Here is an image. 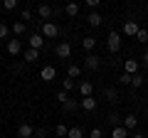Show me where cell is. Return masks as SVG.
Returning a JSON list of instances; mask_svg holds the SVG:
<instances>
[{"instance_id":"6da1fadb","label":"cell","mask_w":148,"mask_h":138,"mask_svg":"<svg viewBox=\"0 0 148 138\" xmlns=\"http://www.w3.org/2000/svg\"><path fill=\"white\" fill-rule=\"evenodd\" d=\"M106 47H109V52L116 54L119 49H121V35H119V32H109V37H106Z\"/></svg>"},{"instance_id":"7a4b0ae2","label":"cell","mask_w":148,"mask_h":138,"mask_svg":"<svg viewBox=\"0 0 148 138\" xmlns=\"http://www.w3.org/2000/svg\"><path fill=\"white\" fill-rule=\"evenodd\" d=\"M59 35H62V30H59L57 25H54V22H42V37H59Z\"/></svg>"},{"instance_id":"3957f363","label":"cell","mask_w":148,"mask_h":138,"mask_svg":"<svg viewBox=\"0 0 148 138\" xmlns=\"http://www.w3.org/2000/svg\"><path fill=\"white\" fill-rule=\"evenodd\" d=\"M84 67L89 69V72L101 69V57H99V54H86V57H84Z\"/></svg>"},{"instance_id":"277c9868","label":"cell","mask_w":148,"mask_h":138,"mask_svg":"<svg viewBox=\"0 0 148 138\" xmlns=\"http://www.w3.org/2000/svg\"><path fill=\"white\" fill-rule=\"evenodd\" d=\"M27 42H30V49H37V52H40V49L45 47V37H42V32H35V35H30V37H27Z\"/></svg>"},{"instance_id":"5b68a950","label":"cell","mask_w":148,"mask_h":138,"mask_svg":"<svg viewBox=\"0 0 148 138\" xmlns=\"http://www.w3.org/2000/svg\"><path fill=\"white\" fill-rule=\"evenodd\" d=\"M54 52H57L59 59H69V57H72V44H69V42H59L57 47H54Z\"/></svg>"},{"instance_id":"8992f818","label":"cell","mask_w":148,"mask_h":138,"mask_svg":"<svg viewBox=\"0 0 148 138\" xmlns=\"http://www.w3.org/2000/svg\"><path fill=\"white\" fill-rule=\"evenodd\" d=\"M138 30H141V27H138L136 20H126V22H123V35H126V37H136Z\"/></svg>"},{"instance_id":"52a82bcc","label":"cell","mask_w":148,"mask_h":138,"mask_svg":"<svg viewBox=\"0 0 148 138\" xmlns=\"http://www.w3.org/2000/svg\"><path fill=\"white\" fill-rule=\"evenodd\" d=\"M54 77H57V69H54L52 64H45L42 72H40V79H45V81L49 84V81H54Z\"/></svg>"},{"instance_id":"ba28073f","label":"cell","mask_w":148,"mask_h":138,"mask_svg":"<svg viewBox=\"0 0 148 138\" xmlns=\"http://www.w3.org/2000/svg\"><path fill=\"white\" fill-rule=\"evenodd\" d=\"M77 89H79V96H82V99L94 96V84H91V81H79V86H77Z\"/></svg>"},{"instance_id":"9c48e42d","label":"cell","mask_w":148,"mask_h":138,"mask_svg":"<svg viewBox=\"0 0 148 138\" xmlns=\"http://www.w3.org/2000/svg\"><path fill=\"white\" fill-rule=\"evenodd\" d=\"M138 69H141V62H138V59H126V62H123V72H126V74H138Z\"/></svg>"},{"instance_id":"30bf717a","label":"cell","mask_w":148,"mask_h":138,"mask_svg":"<svg viewBox=\"0 0 148 138\" xmlns=\"http://www.w3.org/2000/svg\"><path fill=\"white\" fill-rule=\"evenodd\" d=\"M79 109H82V111H86V113L96 111V99H94V96H89V99H82V101H79Z\"/></svg>"},{"instance_id":"8fae6325","label":"cell","mask_w":148,"mask_h":138,"mask_svg":"<svg viewBox=\"0 0 148 138\" xmlns=\"http://www.w3.org/2000/svg\"><path fill=\"white\" fill-rule=\"evenodd\" d=\"M20 52H22V42H20V40H8V54L17 57Z\"/></svg>"},{"instance_id":"7c38bea8","label":"cell","mask_w":148,"mask_h":138,"mask_svg":"<svg viewBox=\"0 0 148 138\" xmlns=\"http://www.w3.org/2000/svg\"><path fill=\"white\" fill-rule=\"evenodd\" d=\"M35 136V128L30 126V123H20V128H17V138H32Z\"/></svg>"},{"instance_id":"4fadbf2b","label":"cell","mask_w":148,"mask_h":138,"mask_svg":"<svg viewBox=\"0 0 148 138\" xmlns=\"http://www.w3.org/2000/svg\"><path fill=\"white\" fill-rule=\"evenodd\" d=\"M106 123H109V126H111V131H114V128H119V126H123V118L119 116V113H114V111H111L109 116H106Z\"/></svg>"},{"instance_id":"5bb4252c","label":"cell","mask_w":148,"mask_h":138,"mask_svg":"<svg viewBox=\"0 0 148 138\" xmlns=\"http://www.w3.org/2000/svg\"><path fill=\"white\" fill-rule=\"evenodd\" d=\"M101 20H104V15H101L99 10H91V12H89V17H86V22H89L91 27H99V25H101Z\"/></svg>"},{"instance_id":"9a60e30c","label":"cell","mask_w":148,"mask_h":138,"mask_svg":"<svg viewBox=\"0 0 148 138\" xmlns=\"http://www.w3.org/2000/svg\"><path fill=\"white\" fill-rule=\"evenodd\" d=\"M136 126H138V118L133 116V113H128V116L123 118V128H126V131L131 133V131H136Z\"/></svg>"},{"instance_id":"2e32d148","label":"cell","mask_w":148,"mask_h":138,"mask_svg":"<svg viewBox=\"0 0 148 138\" xmlns=\"http://www.w3.org/2000/svg\"><path fill=\"white\" fill-rule=\"evenodd\" d=\"M52 12H54V10H52V8H49V5H45V3H42V5H40V8H37V15L42 17L45 22H47L49 17H52Z\"/></svg>"},{"instance_id":"e0dca14e","label":"cell","mask_w":148,"mask_h":138,"mask_svg":"<svg viewBox=\"0 0 148 138\" xmlns=\"http://www.w3.org/2000/svg\"><path fill=\"white\" fill-rule=\"evenodd\" d=\"M62 109H64L67 113H74V111H79V101H74V99H67V101L62 104Z\"/></svg>"},{"instance_id":"ac0fdd59","label":"cell","mask_w":148,"mask_h":138,"mask_svg":"<svg viewBox=\"0 0 148 138\" xmlns=\"http://www.w3.org/2000/svg\"><path fill=\"white\" fill-rule=\"evenodd\" d=\"M104 99L109 101V104H116V101H119V94H116V89L106 86V89H104Z\"/></svg>"},{"instance_id":"d6986e66","label":"cell","mask_w":148,"mask_h":138,"mask_svg":"<svg viewBox=\"0 0 148 138\" xmlns=\"http://www.w3.org/2000/svg\"><path fill=\"white\" fill-rule=\"evenodd\" d=\"M67 77H69V79H79V77H82V67H79V64H72V67L67 69Z\"/></svg>"},{"instance_id":"ffe728a7","label":"cell","mask_w":148,"mask_h":138,"mask_svg":"<svg viewBox=\"0 0 148 138\" xmlns=\"http://www.w3.org/2000/svg\"><path fill=\"white\" fill-rule=\"evenodd\" d=\"M64 12H67L69 17H77L79 15V5H77V3H67V5H64Z\"/></svg>"},{"instance_id":"44dd1931","label":"cell","mask_w":148,"mask_h":138,"mask_svg":"<svg viewBox=\"0 0 148 138\" xmlns=\"http://www.w3.org/2000/svg\"><path fill=\"white\" fill-rule=\"evenodd\" d=\"M37 59H40V52H37V49H27V52H25V62L27 64L37 62Z\"/></svg>"},{"instance_id":"7402d4cb","label":"cell","mask_w":148,"mask_h":138,"mask_svg":"<svg viewBox=\"0 0 148 138\" xmlns=\"http://www.w3.org/2000/svg\"><path fill=\"white\" fill-rule=\"evenodd\" d=\"M111 138H131V136H128V131H126L123 126H119V128L111 131Z\"/></svg>"},{"instance_id":"603a6c76","label":"cell","mask_w":148,"mask_h":138,"mask_svg":"<svg viewBox=\"0 0 148 138\" xmlns=\"http://www.w3.org/2000/svg\"><path fill=\"white\" fill-rule=\"evenodd\" d=\"M82 47H84L86 52H91V49L96 47V40L94 37H84V40H82Z\"/></svg>"},{"instance_id":"cb8c5ba5","label":"cell","mask_w":148,"mask_h":138,"mask_svg":"<svg viewBox=\"0 0 148 138\" xmlns=\"http://www.w3.org/2000/svg\"><path fill=\"white\" fill-rule=\"evenodd\" d=\"M54 133H57L59 138H67L69 136V128L64 126V123H57V126H54Z\"/></svg>"},{"instance_id":"d4e9b609","label":"cell","mask_w":148,"mask_h":138,"mask_svg":"<svg viewBox=\"0 0 148 138\" xmlns=\"http://www.w3.org/2000/svg\"><path fill=\"white\" fill-rule=\"evenodd\" d=\"M143 84H146V79H143L141 74H133V79H131V86H133V89H141Z\"/></svg>"},{"instance_id":"484cf974","label":"cell","mask_w":148,"mask_h":138,"mask_svg":"<svg viewBox=\"0 0 148 138\" xmlns=\"http://www.w3.org/2000/svg\"><path fill=\"white\" fill-rule=\"evenodd\" d=\"M67 138H84V131H82L79 126H74V128H69V136Z\"/></svg>"},{"instance_id":"4316f807","label":"cell","mask_w":148,"mask_h":138,"mask_svg":"<svg viewBox=\"0 0 148 138\" xmlns=\"http://www.w3.org/2000/svg\"><path fill=\"white\" fill-rule=\"evenodd\" d=\"M136 40H138V42H141V44H146V42H148V30H146V27H141V30H138Z\"/></svg>"},{"instance_id":"83f0119b","label":"cell","mask_w":148,"mask_h":138,"mask_svg":"<svg viewBox=\"0 0 148 138\" xmlns=\"http://www.w3.org/2000/svg\"><path fill=\"white\" fill-rule=\"evenodd\" d=\"M25 27H27L25 22H20V20H17L15 25H12V32H15V35H25Z\"/></svg>"},{"instance_id":"f1b7e54d","label":"cell","mask_w":148,"mask_h":138,"mask_svg":"<svg viewBox=\"0 0 148 138\" xmlns=\"http://www.w3.org/2000/svg\"><path fill=\"white\" fill-rule=\"evenodd\" d=\"M72 89H74V79H69V77H67V79L62 81V91H67V94H69Z\"/></svg>"},{"instance_id":"f546056e","label":"cell","mask_w":148,"mask_h":138,"mask_svg":"<svg viewBox=\"0 0 148 138\" xmlns=\"http://www.w3.org/2000/svg\"><path fill=\"white\" fill-rule=\"evenodd\" d=\"M10 30H12V27H8L5 22H0V40H5L8 35H10Z\"/></svg>"},{"instance_id":"4dcf8cb0","label":"cell","mask_w":148,"mask_h":138,"mask_svg":"<svg viewBox=\"0 0 148 138\" xmlns=\"http://www.w3.org/2000/svg\"><path fill=\"white\" fill-rule=\"evenodd\" d=\"M17 0H3V10H15Z\"/></svg>"},{"instance_id":"1f68e13d","label":"cell","mask_w":148,"mask_h":138,"mask_svg":"<svg viewBox=\"0 0 148 138\" xmlns=\"http://www.w3.org/2000/svg\"><path fill=\"white\" fill-rule=\"evenodd\" d=\"M89 138H104V131H101V128H91Z\"/></svg>"},{"instance_id":"d6a6232c","label":"cell","mask_w":148,"mask_h":138,"mask_svg":"<svg viewBox=\"0 0 148 138\" xmlns=\"http://www.w3.org/2000/svg\"><path fill=\"white\" fill-rule=\"evenodd\" d=\"M30 17H32L30 10H22V12H20V22H25V25H27V20H30Z\"/></svg>"},{"instance_id":"836d02e7","label":"cell","mask_w":148,"mask_h":138,"mask_svg":"<svg viewBox=\"0 0 148 138\" xmlns=\"http://www.w3.org/2000/svg\"><path fill=\"white\" fill-rule=\"evenodd\" d=\"M131 79H133V77L123 72V74H121V79H119V81H121V84H128V86H131Z\"/></svg>"},{"instance_id":"e575fe53","label":"cell","mask_w":148,"mask_h":138,"mask_svg":"<svg viewBox=\"0 0 148 138\" xmlns=\"http://www.w3.org/2000/svg\"><path fill=\"white\" fill-rule=\"evenodd\" d=\"M67 99H69V94H67V91H59V94H57V101H59V104H64Z\"/></svg>"},{"instance_id":"d590c367","label":"cell","mask_w":148,"mask_h":138,"mask_svg":"<svg viewBox=\"0 0 148 138\" xmlns=\"http://www.w3.org/2000/svg\"><path fill=\"white\" fill-rule=\"evenodd\" d=\"M35 136L37 138H47V131H45V128H35Z\"/></svg>"},{"instance_id":"8d00e7d4","label":"cell","mask_w":148,"mask_h":138,"mask_svg":"<svg viewBox=\"0 0 148 138\" xmlns=\"http://www.w3.org/2000/svg\"><path fill=\"white\" fill-rule=\"evenodd\" d=\"M86 5H89L91 10H96V8H99V0H86Z\"/></svg>"},{"instance_id":"74e56055","label":"cell","mask_w":148,"mask_h":138,"mask_svg":"<svg viewBox=\"0 0 148 138\" xmlns=\"http://www.w3.org/2000/svg\"><path fill=\"white\" fill-rule=\"evenodd\" d=\"M143 67H148V49L143 52Z\"/></svg>"},{"instance_id":"f35d334b","label":"cell","mask_w":148,"mask_h":138,"mask_svg":"<svg viewBox=\"0 0 148 138\" xmlns=\"http://www.w3.org/2000/svg\"><path fill=\"white\" fill-rule=\"evenodd\" d=\"M131 138H143V133H133V136Z\"/></svg>"},{"instance_id":"ab89813d","label":"cell","mask_w":148,"mask_h":138,"mask_svg":"<svg viewBox=\"0 0 148 138\" xmlns=\"http://www.w3.org/2000/svg\"><path fill=\"white\" fill-rule=\"evenodd\" d=\"M0 10H3V3H0Z\"/></svg>"},{"instance_id":"60d3db41","label":"cell","mask_w":148,"mask_h":138,"mask_svg":"<svg viewBox=\"0 0 148 138\" xmlns=\"http://www.w3.org/2000/svg\"><path fill=\"white\" fill-rule=\"evenodd\" d=\"M146 113H148V106H146Z\"/></svg>"},{"instance_id":"b9f144b4","label":"cell","mask_w":148,"mask_h":138,"mask_svg":"<svg viewBox=\"0 0 148 138\" xmlns=\"http://www.w3.org/2000/svg\"><path fill=\"white\" fill-rule=\"evenodd\" d=\"M146 12H148V5H146Z\"/></svg>"}]
</instances>
